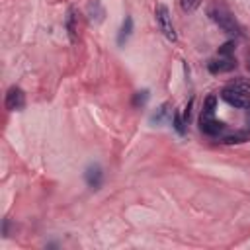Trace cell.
<instances>
[{
	"instance_id": "1",
	"label": "cell",
	"mask_w": 250,
	"mask_h": 250,
	"mask_svg": "<svg viewBox=\"0 0 250 250\" xmlns=\"http://www.w3.org/2000/svg\"><path fill=\"white\" fill-rule=\"evenodd\" d=\"M221 100H225L232 107H240V109L250 107V82L244 78H236L229 82L221 90Z\"/></svg>"
},
{
	"instance_id": "2",
	"label": "cell",
	"mask_w": 250,
	"mask_h": 250,
	"mask_svg": "<svg viewBox=\"0 0 250 250\" xmlns=\"http://www.w3.org/2000/svg\"><path fill=\"white\" fill-rule=\"evenodd\" d=\"M207 16L211 18V21L215 25H219V29H223L229 35H240V25L234 20V16L225 8V6H211L207 10Z\"/></svg>"
},
{
	"instance_id": "3",
	"label": "cell",
	"mask_w": 250,
	"mask_h": 250,
	"mask_svg": "<svg viewBox=\"0 0 250 250\" xmlns=\"http://www.w3.org/2000/svg\"><path fill=\"white\" fill-rule=\"evenodd\" d=\"M154 18H156V23H158V29L162 31V35L168 39V41H176L178 35H176V29H174V23H172V16H170V10L168 6L164 4H158L156 10H154Z\"/></svg>"
},
{
	"instance_id": "4",
	"label": "cell",
	"mask_w": 250,
	"mask_h": 250,
	"mask_svg": "<svg viewBox=\"0 0 250 250\" xmlns=\"http://www.w3.org/2000/svg\"><path fill=\"white\" fill-rule=\"evenodd\" d=\"M199 129L211 137L219 135L221 131H225V123L223 121H217L215 119V111L213 109H201V115H199Z\"/></svg>"
},
{
	"instance_id": "5",
	"label": "cell",
	"mask_w": 250,
	"mask_h": 250,
	"mask_svg": "<svg viewBox=\"0 0 250 250\" xmlns=\"http://www.w3.org/2000/svg\"><path fill=\"white\" fill-rule=\"evenodd\" d=\"M4 105L8 111H21L25 107V94L20 86H10L4 98Z\"/></svg>"
},
{
	"instance_id": "6",
	"label": "cell",
	"mask_w": 250,
	"mask_h": 250,
	"mask_svg": "<svg viewBox=\"0 0 250 250\" xmlns=\"http://www.w3.org/2000/svg\"><path fill=\"white\" fill-rule=\"evenodd\" d=\"M209 72L213 74H223V72H230L232 68H236V61L234 57H227V55H217L215 59H211L207 62Z\"/></svg>"
},
{
	"instance_id": "7",
	"label": "cell",
	"mask_w": 250,
	"mask_h": 250,
	"mask_svg": "<svg viewBox=\"0 0 250 250\" xmlns=\"http://www.w3.org/2000/svg\"><path fill=\"white\" fill-rule=\"evenodd\" d=\"M84 180H86L90 189H100L102 184H104V170H102V166L100 164H90L84 170Z\"/></svg>"
},
{
	"instance_id": "8",
	"label": "cell",
	"mask_w": 250,
	"mask_h": 250,
	"mask_svg": "<svg viewBox=\"0 0 250 250\" xmlns=\"http://www.w3.org/2000/svg\"><path fill=\"white\" fill-rule=\"evenodd\" d=\"M86 16L92 23H102L105 20V10L102 6L100 0H90L88 6H86Z\"/></svg>"
},
{
	"instance_id": "9",
	"label": "cell",
	"mask_w": 250,
	"mask_h": 250,
	"mask_svg": "<svg viewBox=\"0 0 250 250\" xmlns=\"http://www.w3.org/2000/svg\"><path fill=\"white\" fill-rule=\"evenodd\" d=\"M174 115V111H172V105L166 102V104H162L152 115H150V123H154V125H160V123H164L168 117H172Z\"/></svg>"
},
{
	"instance_id": "10",
	"label": "cell",
	"mask_w": 250,
	"mask_h": 250,
	"mask_svg": "<svg viewBox=\"0 0 250 250\" xmlns=\"http://www.w3.org/2000/svg\"><path fill=\"white\" fill-rule=\"evenodd\" d=\"M131 33H133V18L125 16V20H123V23L119 27V33H117V45H125L127 39L131 37Z\"/></svg>"
},
{
	"instance_id": "11",
	"label": "cell",
	"mask_w": 250,
	"mask_h": 250,
	"mask_svg": "<svg viewBox=\"0 0 250 250\" xmlns=\"http://www.w3.org/2000/svg\"><path fill=\"white\" fill-rule=\"evenodd\" d=\"M64 25H66V31H68L70 41H76V14H74V10H68V16H66Z\"/></svg>"
},
{
	"instance_id": "12",
	"label": "cell",
	"mask_w": 250,
	"mask_h": 250,
	"mask_svg": "<svg viewBox=\"0 0 250 250\" xmlns=\"http://www.w3.org/2000/svg\"><path fill=\"white\" fill-rule=\"evenodd\" d=\"M172 121H174V129H176V133H178V135H186V121H184V117H182L180 111H174Z\"/></svg>"
},
{
	"instance_id": "13",
	"label": "cell",
	"mask_w": 250,
	"mask_h": 250,
	"mask_svg": "<svg viewBox=\"0 0 250 250\" xmlns=\"http://www.w3.org/2000/svg\"><path fill=\"white\" fill-rule=\"evenodd\" d=\"M178 4H180V8H182L184 12H193V10L199 8L201 0H178Z\"/></svg>"
},
{
	"instance_id": "14",
	"label": "cell",
	"mask_w": 250,
	"mask_h": 250,
	"mask_svg": "<svg viewBox=\"0 0 250 250\" xmlns=\"http://www.w3.org/2000/svg\"><path fill=\"white\" fill-rule=\"evenodd\" d=\"M146 100H148V90H141V92L135 94V98H133V105H135V107H141V105L146 104Z\"/></svg>"
},
{
	"instance_id": "15",
	"label": "cell",
	"mask_w": 250,
	"mask_h": 250,
	"mask_svg": "<svg viewBox=\"0 0 250 250\" xmlns=\"http://www.w3.org/2000/svg\"><path fill=\"white\" fill-rule=\"evenodd\" d=\"M232 53H234V41H227L223 47H219V55L232 57Z\"/></svg>"
},
{
	"instance_id": "16",
	"label": "cell",
	"mask_w": 250,
	"mask_h": 250,
	"mask_svg": "<svg viewBox=\"0 0 250 250\" xmlns=\"http://www.w3.org/2000/svg\"><path fill=\"white\" fill-rule=\"evenodd\" d=\"M191 105H193V100H189V102L186 104V107H184V113H182V117H184L186 125L189 123V117H191Z\"/></svg>"
},
{
	"instance_id": "17",
	"label": "cell",
	"mask_w": 250,
	"mask_h": 250,
	"mask_svg": "<svg viewBox=\"0 0 250 250\" xmlns=\"http://www.w3.org/2000/svg\"><path fill=\"white\" fill-rule=\"evenodd\" d=\"M246 125H248V131H250V107H246Z\"/></svg>"
},
{
	"instance_id": "18",
	"label": "cell",
	"mask_w": 250,
	"mask_h": 250,
	"mask_svg": "<svg viewBox=\"0 0 250 250\" xmlns=\"http://www.w3.org/2000/svg\"><path fill=\"white\" fill-rule=\"evenodd\" d=\"M246 68H248V72H250V55L246 57Z\"/></svg>"
}]
</instances>
